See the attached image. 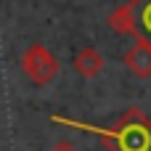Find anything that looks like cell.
<instances>
[{
    "instance_id": "6da1fadb",
    "label": "cell",
    "mask_w": 151,
    "mask_h": 151,
    "mask_svg": "<svg viewBox=\"0 0 151 151\" xmlns=\"http://www.w3.org/2000/svg\"><path fill=\"white\" fill-rule=\"evenodd\" d=\"M50 119L58 125L85 130V133H96L104 141L106 151H151V119L138 109H127L111 127H96V125L74 122V119H66L58 114H53Z\"/></svg>"
},
{
    "instance_id": "7a4b0ae2",
    "label": "cell",
    "mask_w": 151,
    "mask_h": 151,
    "mask_svg": "<svg viewBox=\"0 0 151 151\" xmlns=\"http://www.w3.org/2000/svg\"><path fill=\"white\" fill-rule=\"evenodd\" d=\"M21 72L27 74V80H29L32 85L42 88V85L53 82V77L58 74V61H56V56H53L45 45L35 42V45H29V48L24 50V56H21Z\"/></svg>"
},
{
    "instance_id": "3957f363",
    "label": "cell",
    "mask_w": 151,
    "mask_h": 151,
    "mask_svg": "<svg viewBox=\"0 0 151 151\" xmlns=\"http://www.w3.org/2000/svg\"><path fill=\"white\" fill-rule=\"evenodd\" d=\"M125 64L135 77H143V80L151 77V42L149 40L138 37L133 42V48L125 53Z\"/></svg>"
},
{
    "instance_id": "277c9868",
    "label": "cell",
    "mask_w": 151,
    "mask_h": 151,
    "mask_svg": "<svg viewBox=\"0 0 151 151\" xmlns=\"http://www.w3.org/2000/svg\"><path fill=\"white\" fill-rule=\"evenodd\" d=\"M74 69H77V74L80 77H85V80H90V77H96V74H101L104 72V56L96 50V48H82L77 56H74Z\"/></svg>"
},
{
    "instance_id": "5b68a950",
    "label": "cell",
    "mask_w": 151,
    "mask_h": 151,
    "mask_svg": "<svg viewBox=\"0 0 151 151\" xmlns=\"http://www.w3.org/2000/svg\"><path fill=\"white\" fill-rule=\"evenodd\" d=\"M135 16V37L151 42V0H130Z\"/></svg>"
},
{
    "instance_id": "8992f818",
    "label": "cell",
    "mask_w": 151,
    "mask_h": 151,
    "mask_svg": "<svg viewBox=\"0 0 151 151\" xmlns=\"http://www.w3.org/2000/svg\"><path fill=\"white\" fill-rule=\"evenodd\" d=\"M109 27L117 35H135V16H133V3L130 0L109 16Z\"/></svg>"
},
{
    "instance_id": "52a82bcc",
    "label": "cell",
    "mask_w": 151,
    "mask_h": 151,
    "mask_svg": "<svg viewBox=\"0 0 151 151\" xmlns=\"http://www.w3.org/2000/svg\"><path fill=\"white\" fill-rule=\"evenodd\" d=\"M50 151H77V149H74L72 143H66V141H58V143H56Z\"/></svg>"
}]
</instances>
